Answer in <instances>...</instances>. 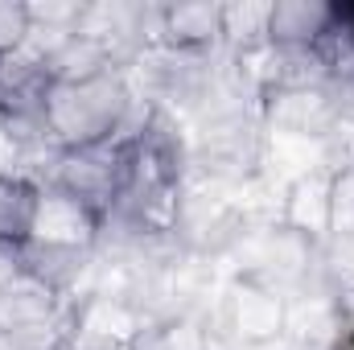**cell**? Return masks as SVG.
<instances>
[{"instance_id":"6da1fadb","label":"cell","mask_w":354,"mask_h":350,"mask_svg":"<svg viewBox=\"0 0 354 350\" xmlns=\"http://www.w3.org/2000/svg\"><path fill=\"white\" fill-rule=\"evenodd\" d=\"M136 91L124 71H107L83 83H54L46 99V128L62 149L107 140L124 128Z\"/></svg>"},{"instance_id":"7a4b0ae2","label":"cell","mask_w":354,"mask_h":350,"mask_svg":"<svg viewBox=\"0 0 354 350\" xmlns=\"http://www.w3.org/2000/svg\"><path fill=\"white\" fill-rule=\"evenodd\" d=\"M223 264H231L227 276L256 280V284L288 297L322 268V248L313 239L297 235L292 227H284L280 219L276 223H248L243 235L235 239V248L223 256Z\"/></svg>"},{"instance_id":"3957f363","label":"cell","mask_w":354,"mask_h":350,"mask_svg":"<svg viewBox=\"0 0 354 350\" xmlns=\"http://www.w3.org/2000/svg\"><path fill=\"white\" fill-rule=\"evenodd\" d=\"M284 317H288V297L264 288L243 276H227L218 297L206 309V330L218 342L231 347H260L284 338Z\"/></svg>"},{"instance_id":"277c9868","label":"cell","mask_w":354,"mask_h":350,"mask_svg":"<svg viewBox=\"0 0 354 350\" xmlns=\"http://www.w3.org/2000/svg\"><path fill=\"white\" fill-rule=\"evenodd\" d=\"M132 145L124 136H107L95 145H79V149H62L58 157V174L54 185H62L66 194H75L91 214L103 223L107 210L115 206L124 177H128V161H132Z\"/></svg>"},{"instance_id":"5b68a950","label":"cell","mask_w":354,"mask_h":350,"mask_svg":"<svg viewBox=\"0 0 354 350\" xmlns=\"http://www.w3.org/2000/svg\"><path fill=\"white\" fill-rule=\"evenodd\" d=\"M342 120V99L330 87H292L268 91L260 99V124L268 136H305L330 140Z\"/></svg>"},{"instance_id":"8992f818","label":"cell","mask_w":354,"mask_h":350,"mask_svg":"<svg viewBox=\"0 0 354 350\" xmlns=\"http://www.w3.org/2000/svg\"><path fill=\"white\" fill-rule=\"evenodd\" d=\"M153 317L136 309L124 297L111 293H91L79 301V326H75V347L71 350H132Z\"/></svg>"},{"instance_id":"52a82bcc","label":"cell","mask_w":354,"mask_h":350,"mask_svg":"<svg viewBox=\"0 0 354 350\" xmlns=\"http://www.w3.org/2000/svg\"><path fill=\"white\" fill-rule=\"evenodd\" d=\"M50 87H54L50 62L37 50L17 46L0 54V116L4 120H46Z\"/></svg>"},{"instance_id":"ba28073f","label":"cell","mask_w":354,"mask_h":350,"mask_svg":"<svg viewBox=\"0 0 354 350\" xmlns=\"http://www.w3.org/2000/svg\"><path fill=\"white\" fill-rule=\"evenodd\" d=\"M280 223L322 248L334 231V169H313L288 181L280 194Z\"/></svg>"},{"instance_id":"9c48e42d","label":"cell","mask_w":354,"mask_h":350,"mask_svg":"<svg viewBox=\"0 0 354 350\" xmlns=\"http://www.w3.org/2000/svg\"><path fill=\"white\" fill-rule=\"evenodd\" d=\"M29 239H37V243H58V248H91V252H95L99 219L91 214L75 194H66L62 185H41Z\"/></svg>"},{"instance_id":"30bf717a","label":"cell","mask_w":354,"mask_h":350,"mask_svg":"<svg viewBox=\"0 0 354 350\" xmlns=\"http://www.w3.org/2000/svg\"><path fill=\"white\" fill-rule=\"evenodd\" d=\"M157 46H174V50H189V54L223 50V4H214V0L161 4V37H157Z\"/></svg>"},{"instance_id":"8fae6325","label":"cell","mask_w":354,"mask_h":350,"mask_svg":"<svg viewBox=\"0 0 354 350\" xmlns=\"http://www.w3.org/2000/svg\"><path fill=\"white\" fill-rule=\"evenodd\" d=\"M330 29L326 0H272V46H322Z\"/></svg>"},{"instance_id":"7c38bea8","label":"cell","mask_w":354,"mask_h":350,"mask_svg":"<svg viewBox=\"0 0 354 350\" xmlns=\"http://www.w3.org/2000/svg\"><path fill=\"white\" fill-rule=\"evenodd\" d=\"M58 305H62L58 293H50V288H46L41 280H33V276H21L17 284H8V288L0 293V330L17 334V330L41 326V322H50V317L58 313Z\"/></svg>"},{"instance_id":"4fadbf2b","label":"cell","mask_w":354,"mask_h":350,"mask_svg":"<svg viewBox=\"0 0 354 350\" xmlns=\"http://www.w3.org/2000/svg\"><path fill=\"white\" fill-rule=\"evenodd\" d=\"M268 29H272V0L223 4V50H231V54L264 50V46H272Z\"/></svg>"},{"instance_id":"5bb4252c","label":"cell","mask_w":354,"mask_h":350,"mask_svg":"<svg viewBox=\"0 0 354 350\" xmlns=\"http://www.w3.org/2000/svg\"><path fill=\"white\" fill-rule=\"evenodd\" d=\"M107 71H120L115 58H111L99 42L83 37V33H75V37L50 58V79H54V83H83V79L107 75Z\"/></svg>"},{"instance_id":"9a60e30c","label":"cell","mask_w":354,"mask_h":350,"mask_svg":"<svg viewBox=\"0 0 354 350\" xmlns=\"http://www.w3.org/2000/svg\"><path fill=\"white\" fill-rule=\"evenodd\" d=\"M37 185L17 174H0V239L25 243L37 214Z\"/></svg>"},{"instance_id":"2e32d148","label":"cell","mask_w":354,"mask_h":350,"mask_svg":"<svg viewBox=\"0 0 354 350\" xmlns=\"http://www.w3.org/2000/svg\"><path fill=\"white\" fill-rule=\"evenodd\" d=\"M322 272L338 293H354V231H338L322 243Z\"/></svg>"},{"instance_id":"e0dca14e","label":"cell","mask_w":354,"mask_h":350,"mask_svg":"<svg viewBox=\"0 0 354 350\" xmlns=\"http://www.w3.org/2000/svg\"><path fill=\"white\" fill-rule=\"evenodd\" d=\"M29 25H50V29H79L83 0H46V4H25Z\"/></svg>"},{"instance_id":"ac0fdd59","label":"cell","mask_w":354,"mask_h":350,"mask_svg":"<svg viewBox=\"0 0 354 350\" xmlns=\"http://www.w3.org/2000/svg\"><path fill=\"white\" fill-rule=\"evenodd\" d=\"M354 231V161L334 169V231Z\"/></svg>"},{"instance_id":"d6986e66","label":"cell","mask_w":354,"mask_h":350,"mask_svg":"<svg viewBox=\"0 0 354 350\" xmlns=\"http://www.w3.org/2000/svg\"><path fill=\"white\" fill-rule=\"evenodd\" d=\"M29 37V8L17 0H0V54L25 46Z\"/></svg>"},{"instance_id":"ffe728a7","label":"cell","mask_w":354,"mask_h":350,"mask_svg":"<svg viewBox=\"0 0 354 350\" xmlns=\"http://www.w3.org/2000/svg\"><path fill=\"white\" fill-rule=\"evenodd\" d=\"M322 46H338V50H354V0H334L330 4V29L322 37Z\"/></svg>"},{"instance_id":"44dd1931","label":"cell","mask_w":354,"mask_h":350,"mask_svg":"<svg viewBox=\"0 0 354 350\" xmlns=\"http://www.w3.org/2000/svg\"><path fill=\"white\" fill-rule=\"evenodd\" d=\"M21 276H29V272H25V243L0 239V293H4L8 284H17Z\"/></svg>"}]
</instances>
